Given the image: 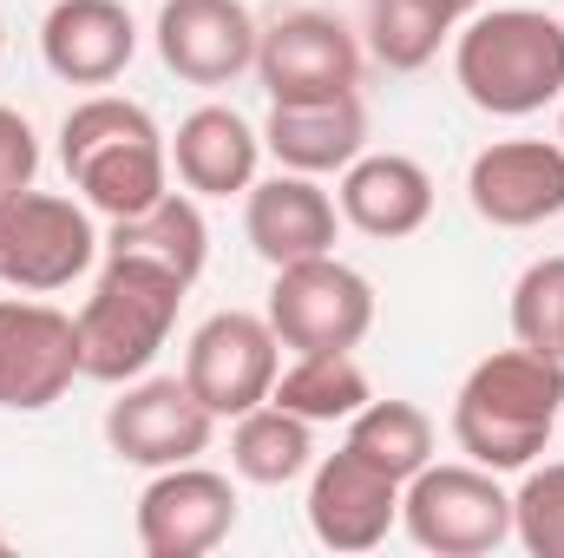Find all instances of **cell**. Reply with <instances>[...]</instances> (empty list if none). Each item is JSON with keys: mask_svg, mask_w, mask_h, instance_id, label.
Masks as SVG:
<instances>
[{"mask_svg": "<svg viewBox=\"0 0 564 558\" xmlns=\"http://www.w3.org/2000/svg\"><path fill=\"white\" fill-rule=\"evenodd\" d=\"M564 415V362L512 342L486 362H473V375L453 395V440L473 466L492 473H525Z\"/></svg>", "mask_w": 564, "mask_h": 558, "instance_id": "1", "label": "cell"}, {"mask_svg": "<svg viewBox=\"0 0 564 558\" xmlns=\"http://www.w3.org/2000/svg\"><path fill=\"white\" fill-rule=\"evenodd\" d=\"M59 164L99 217H139L171 191V139L119 93H93L59 119Z\"/></svg>", "mask_w": 564, "mask_h": 558, "instance_id": "2", "label": "cell"}, {"mask_svg": "<svg viewBox=\"0 0 564 558\" xmlns=\"http://www.w3.org/2000/svg\"><path fill=\"white\" fill-rule=\"evenodd\" d=\"M453 79L492 119H532L564 99V20L545 7H479L453 33Z\"/></svg>", "mask_w": 564, "mask_h": 558, "instance_id": "3", "label": "cell"}, {"mask_svg": "<svg viewBox=\"0 0 564 558\" xmlns=\"http://www.w3.org/2000/svg\"><path fill=\"white\" fill-rule=\"evenodd\" d=\"M191 282L144 264V257H106L93 296L79 302V368L93 382H139L158 362V348L177 329V302Z\"/></svg>", "mask_w": 564, "mask_h": 558, "instance_id": "4", "label": "cell"}, {"mask_svg": "<svg viewBox=\"0 0 564 558\" xmlns=\"http://www.w3.org/2000/svg\"><path fill=\"white\" fill-rule=\"evenodd\" d=\"M401 526L421 552L486 558L512 539V493L492 466L473 460H426L401 486Z\"/></svg>", "mask_w": 564, "mask_h": 558, "instance_id": "5", "label": "cell"}, {"mask_svg": "<svg viewBox=\"0 0 564 558\" xmlns=\"http://www.w3.org/2000/svg\"><path fill=\"white\" fill-rule=\"evenodd\" d=\"M106 237L93 230V204L86 197H59V191H7L0 197V282L20 296H53L66 282H79L99 264Z\"/></svg>", "mask_w": 564, "mask_h": 558, "instance_id": "6", "label": "cell"}, {"mask_svg": "<svg viewBox=\"0 0 564 558\" xmlns=\"http://www.w3.org/2000/svg\"><path fill=\"white\" fill-rule=\"evenodd\" d=\"M270 329L289 355H328V348H361L375 329V282L355 264L328 257H302L282 264L270 282Z\"/></svg>", "mask_w": 564, "mask_h": 558, "instance_id": "7", "label": "cell"}, {"mask_svg": "<svg viewBox=\"0 0 564 558\" xmlns=\"http://www.w3.org/2000/svg\"><path fill=\"white\" fill-rule=\"evenodd\" d=\"M276 375H282V342L270 329V315H250V309H217L210 322H197V335L184 348V382L217 420L263 408Z\"/></svg>", "mask_w": 564, "mask_h": 558, "instance_id": "8", "label": "cell"}, {"mask_svg": "<svg viewBox=\"0 0 564 558\" xmlns=\"http://www.w3.org/2000/svg\"><path fill=\"white\" fill-rule=\"evenodd\" d=\"M79 375L73 315L40 296H0V415H46Z\"/></svg>", "mask_w": 564, "mask_h": 558, "instance_id": "9", "label": "cell"}, {"mask_svg": "<svg viewBox=\"0 0 564 558\" xmlns=\"http://www.w3.org/2000/svg\"><path fill=\"white\" fill-rule=\"evenodd\" d=\"M257 79H263L270 106L361 93V40L335 13L295 7V13H282V20L263 26V40H257Z\"/></svg>", "mask_w": 564, "mask_h": 558, "instance_id": "10", "label": "cell"}, {"mask_svg": "<svg viewBox=\"0 0 564 558\" xmlns=\"http://www.w3.org/2000/svg\"><path fill=\"white\" fill-rule=\"evenodd\" d=\"M217 415L191 395L184 375H139L126 382V395L106 408V447L126 460V466H184L210 447Z\"/></svg>", "mask_w": 564, "mask_h": 558, "instance_id": "11", "label": "cell"}, {"mask_svg": "<svg viewBox=\"0 0 564 558\" xmlns=\"http://www.w3.org/2000/svg\"><path fill=\"white\" fill-rule=\"evenodd\" d=\"M139 546L151 558H204L237 533V486L230 473H210L197 460L158 466L139 493Z\"/></svg>", "mask_w": 564, "mask_h": 558, "instance_id": "12", "label": "cell"}, {"mask_svg": "<svg viewBox=\"0 0 564 558\" xmlns=\"http://www.w3.org/2000/svg\"><path fill=\"white\" fill-rule=\"evenodd\" d=\"M158 60L184 86H237L257 73V13L243 0H164L158 7Z\"/></svg>", "mask_w": 564, "mask_h": 558, "instance_id": "13", "label": "cell"}, {"mask_svg": "<svg viewBox=\"0 0 564 558\" xmlns=\"http://www.w3.org/2000/svg\"><path fill=\"white\" fill-rule=\"evenodd\" d=\"M466 204L492 230H539L564 217V144L499 139L466 164Z\"/></svg>", "mask_w": 564, "mask_h": 558, "instance_id": "14", "label": "cell"}, {"mask_svg": "<svg viewBox=\"0 0 564 558\" xmlns=\"http://www.w3.org/2000/svg\"><path fill=\"white\" fill-rule=\"evenodd\" d=\"M401 526V480L335 447L308 466V533L328 552H375Z\"/></svg>", "mask_w": 564, "mask_h": 558, "instance_id": "15", "label": "cell"}, {"mask_svg": "<svg viewBox=\"0 0 564 558\" xmlns=\"http://www.w3.org/2000/svg\"><path fill=\"white\" fill-rule=\"evenodd\" d=\"M243 237L270 270H282L302 257H328L341 237V211L308 171H276L243 191Z\"/></svg>", "mask_w": 564, "mask_h": 558, "instance_id": "16", "label": "cell"}, {"mask_svg": "<svg viewBox=\"0 0 564 558\" xmlns=\"http://www.w3.org/2000/svg\"><path fill=\"white\" fill-rule=\"evenodd\" d=\"M40 53L66 86H112L139 53V26L126 0H53L40 20Z\"/></svg>", "mask_w": 564, "mask_h": 558, "instance_id": "17", "label": "cell"}, {"mask_svg": "<svg viewBox=\"0 0 564 558\" xmlns=\"http://www.w3.org/2000/svg\"><path fill=\"white\" fill-rule=\"evenodd\" d=\"M335 211H341L348 230H361L375 244L414 237L433 217V171H426L421 158H408V151H361L341 171Z\"/></svg>", "mask_w": 564, "mask_h": 558, "instance_id": "18", "label": "cell"}, {"mask_svg": "<svg viewBox=\"0 0 564 558\" xmlns=\"http://www.w3.org/2000/svg\"><path fill=\"white\" fill-rule=\"evenodd\" d=\"M263 164V132L237 106H197L171 132V171L191 197H243Z\"/></svg>", "mask_w": 564, "mask_h": 558, "instance_id": "19", "label": "cell"}, {"mask_svg": "<svg viewBox=\"0 0 564 558\" xmlns=\"http://www.w3.org/2000/svg\"><path fill=\"white\" fill-rule=\"evenodd\" d=\"M263 151L282 171H348L368 151V106L361 93H335V99H295V106H270L263 119Z\"/></svg>", "mask_w": 564, "mask_h": 558, "instance_id": "20", "label": "cell"}, {"mask_svg": "<svg viewBox=\"0 0 564 558\" xmlns=\"http://www.w3.org/2000/svg\"><path fill=\"white\" fill-rule=\"evenodd\" d=\"M106 257H144V264H158L171 277L197 282L204 277V257H210V224H204L191 191H164L139 217H112Z\"/></svg>", "mask_w": 564, "mask_h": 558, "instance_id": "21", "label": "cell"}, {"mask_svg": "<svg viewBox=\"0 0 564 558\" xmlns=\"http://www.w3.org/2000/svg\"><path fill=\"white\" fill-rule=\"evenodd\" d=\"M479 7L486 0H368V53L388 73H421Z\"/></svg>", "mask_w": 564, "mask_h": 558, "instance_id": "22", "label": "cell"}, {"mask_svg": "<svg viewBox=\"0 0 564 558\" xmlns=\"http://www.w3.org/2000/svg\"><path fill=\"white\" fill-rule=\"evenodd\" d=\"M230 466L250 486H289L315 466V427L276 408V401H263V408L237 415V427H230Z\"/></svg>", "mask_w": 564, "mask_h": 558, "instance_id": "23", "label": "cell"}, {"mask_svg": "<svg viewBox=\"0 0 564 558\" xmlns=\"http://www.w3.org/2000/svg\"><path fill=\"white\" fill-rule=\"evenodd\" d=\"M270 401L289 408V415H302L308 427H322V420L361 415V408L375 401V388H368L355 348H328V355H295V362L276 375Z\"/></svg>", "mask_w": 564, "mask_h": 558, "instance_id": "24", "label": "cell"}, {"mask_svg": "<svg viewBox=\"0 0 564 558\" xmlns=\"http://www.w3.org/2000/svg\"><path fill=\"white\" fill-rule=\"evenodd\" d=\"M341 447L408 486L426 460H433V420L414 401H368L361 415H348V440Z\"/></svg>", "mask_w": 564, "mask_h": 558, "instance_id": "25", "label": "cell"}, {"mask_svg": "<svg viewBox=\"0 0 564 558\" xmlns=\"http://www.w3.org/2000/svg\"><path fill=\"white\" fill-rule=\"evenodd\" d=\"M512 342L564 362V257H539L512 282Z\"/></svg>", "mask_w": 564, "mask_h": 558, "instance_id": "26", "label": "cell"}, {"mask_svg": "<svg viewBox=\"0 0 564 558\" xmlns=\"http://www.w3.org/2000/svg\"><path fill=\"white\" fill-rule=\"evenodd\" d=\"M512 539L532 558H564V460H532L512 493Z\"/></svg>", "mask_w": 564, "mask_h": 558, "instance_id": "27", "label": "cell"}, {"mask_svg": "<svg viewBox=\"0 0 564 558\" xmlns=\"http://www.w3.org/2000/svg\"><path fill=\"white\" fill-rule=\"evenodd\" d=\"M33 171H40V139H33V126H26L13 106H0V197H7V191H26Z\"/></svg>", "mask_w": 564, "mask_h": 558, "instance_id": "28", "label": "cell"}, {"mask_svg": "<svg viewBox=\"0 0 564 558\" xmlns=\"http://www.w3.org/2000/svg\"><path fill=\"white\" fill-rule=\"evenodd\" d=\"M558 144H564V112H558Z\"/></svg>", "mask_w": 564, "mask_h": 558, "instance_id": "29", "label": "cell"}, {"mask_svg": "<svg viewBox=\"0 0 564 558\" xmlns=\"http://www.w3.org/2000/svg\"><path fill=\"white\" fill-rule=\"evenodd\" d=\"M0 53H7V26H0Z\"/></svg>", "mask_w": 564, "mask_h": 558, "instance_id": "30", "label": "cell"}, {"mask_svg": "<svg viewBox=\"0 0 564 558\" xmlns=\"http://www.w3.org/2000/svg\"><path fill=\"white\" fill-rule=\"evenodd\" d=\"M0 552H7V533H0Z\"/></svg>", "mask_w": 564, "mask_h": 558, "instance_id": "31", "label": "cell"}]
</instances>
